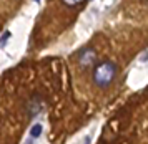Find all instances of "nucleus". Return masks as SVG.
<instances>
[{"label":"nucleus","instance_id":"nucleus-5","mask_svg":"<svg viewBox=\"0 0 148 144\" xmlns=\"http://www.w3.org/2000/svg\"><path fill=\"white\" fill-rule=\"evenodd\" d=\"M85 0H62V3L65 7H68V8H75V7H78L82 5Z\"/></svg>","mask_w":148,"mask_h":144},{"label":"nucleus","instance_id":"nucleus-1","mask_svg":"<svg viewBox=\"0 0 148 144\" xmlns=\"http://www.w3.org/2000/svg\"><path fill=\"white\" fill-rule=\"evenodd\" d=\"M116 71H118V68L113 61L105 60V61L97 63L93 68V73H92V79H93L95 86H98L101 90L108 88L113 83V79L116 78Z\"/></svg>","mask_w":148,"mask_h":144},{"label":"nucleus","instance_id":"nucleus-7","mask_svg":"<svg viewBox=\"0 0 148 144\" xmlns=\"http://www.w3.org/2000/svg\"><path fill=\"white\" fill-rule=\"evenodd\" d=\"M34 2H40V0H34Z\"/></svg>","mask_w":148,"mask_h":144},{"label":"nucleus","instance_id":"nucleus-3","mask_svg":"<svg viewBox=\"0 0 148 144\" xmlns=\"http://www.w3.org/2000/svg\"><path fill=\"white\" fill-rule=\"evenodd\" d=\"M27 108H28V116H30V118L37 116V114L42 111V108H43V99H42V96L35 94L34 98L28 101Z\"/></svg>","mask_w":148,"mask_h":144},{"label":"nucleus","instance_id":"nucleus-4","mask_svg":"<svg viewBox=\"0 0 148 144\" xmlns=\"http://www.w3.org/2000/svg\"><path fill=\"white\" fill-rule=\"evenodd\" d=\"M42 132H43V126L40 123H35L32 128H30V131H28V136L32 139H38L42 136Z\"/></svg>","mask_w":148,"mask_h":144},{"label":"nucleus","instance_id":"nucleus-6","mask_svg":"<svg viewBox=\"0 0 148 144\" xmlns=\"http://www.w3.org/2000/svg\"><path fill=\"white\" fill-rule=\"evenodd\" d=\"M10 37H12V33L8 32V30L3 33V37H0V48H3V46L7 45V41L10 40Z\"/></svg>","mask_w":148,"mask_h":144},{"label":"nucleus","instance_id":"nucleus-2","mask_svg":"<svg viewBox=\"0 0 148 144\" xmlns=\"http://www.w3.org/2000/svg\"><path fill=\"white\" fill-rule=\"evenodd\" d=\"M97 61V52L93 48H82L78 52V63L82 65V68H88V66L95 65Z\"/></svg>","mask_w":148,"mask_h":144}]
</instances>
